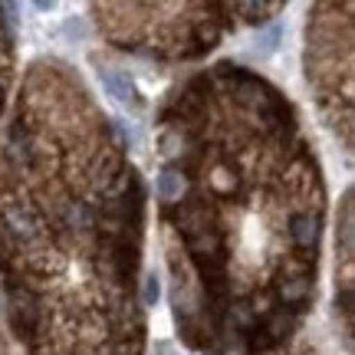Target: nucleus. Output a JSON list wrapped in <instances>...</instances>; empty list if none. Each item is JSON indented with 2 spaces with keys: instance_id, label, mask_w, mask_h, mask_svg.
<instances>
[{
  "instance_id": "obj_9",
  "label": "nucleus",
  "mask_w": 355,
  "mask_h": 355,
  "mask_svg": "<svg viewBox=\"0 0 355 355\" xmlns=\"http://www.w3.org/2000/svg\"><path fill=\"white\" fill-rule=\"evenodd\" d=\"M0 355H7V343H3V332H0Z\"/></svg>"
},
{
  "instance_id": "obj_3",
  "label": "nucleus",
  "mask_w": 355,
  "mask_h": 355,
  "mask_svg": "<svg viewBox=\"0 0 355 355\" xmlns=\"http://www.w3.org/2000/svg\"><path fill=\"white\" fill-rule=\"evenodd\" d=\"M105 43L145 60H201L237 26L234 3H92Z\"/></svg>"
},
{
  "instance_id": "obj_8",
  "label": "nucleus",
  "mask_w": 355,
  "mask_h": 355,
  "mask_svg": "<svg viewBox=\"0 0 355 355\" xmlns=\"http://www.w3.org/2000/svg\"><path fill=\"white\" fill-rule=\"evenodd\" d=\"M234 10H237V20H243V24H266L270 17H277L279 10H283V3H243V0H234Z\"/></svg>"
},
{
  "instance_id": "obj_7",
  "label": "nucleus",
  "mask_w": 355,
  "mask_h": 355,
  "mask_svg": "<svg viewBox=\"0 0 355 355\" xmlns=\"http://www.w3.org/2000/svg\"><path fill=\"white\" fill-rule=\"evenodd\" d=\"M99 79H102V86H105V92H109L115 102L132 105V109H141V96H139V89H135V83L128 79V73L112 69V66H102Z\"/></svg>"
},
{
  "instance_id": "obj_1",
  "label": "nucleus",
  "mask_w": 355,
  "mask_h": 355,
  "mask_svg": "<svg viewBox=\"0 0 355 355\" xmlns=\"http://www.w3.org/2000/svg\"><path fill=\"white\" fill-rule=\"evenodd\" d=\"M158 217L181 343L286 355L316 300L326 184L283 89L224 60L165 96Z\"/></svg>"
},
{
  "instance_id": "obj_6",
  "label": "nucleus",
  "mask_w": 355,
  "mask_h": 355,
  "mask_svg": "<svg viewBox=\"0 0 355 355\" xmlns=\"http://www.w3.org/2000/svg\"><path fill=\"white\" fill-rule=\"evenodd\" d=\"M10 7L0 3V112L13 83V63H17V37H13V17H7Z\"/></svg>"
},
{
  "instance_id": "obj_4",
  "label": "nucleus",
  "mask_w": 355,
  "mask_h": 355,
  "mask_svg": "<svg viewBox=\"0 0 355 355\" xmlns=\"http://www.w3.org/2000/svg\"><path fill=\"white\" fill-rule=\"evenodd\" d=\"M352 76V3H316L306 20V79L345 155L355 145Z\"/></svg>"
},
{
  "instance_id": "obj_2",
  "label": "nucleus",
  "mask_w": 355,
  "mask_h": 355,
  "mask_svg": "<svg viewBox=\"0 0 355 355\" xmlns=\"http://www.w3.org/2000/svg\"><path fill=\"white\" fill-rule=\"evenodd\" d=\"M145 181L66 60L26 66L0 145V290L24 355H145Z\"/></svg>"
},
{
  "instance_id": "obj_5",
  "label": "nucleus",
  "mask_w": 355,
  "mask_h": 355,
  "mask_svg": "<svg viewBox=\"0 0 355 355\" xmlns=\"http://www.w3.org/2000/svg\"><path fill=\"white\" fill-rule=\"evenodd\" d=\"M352 191H345L343 198V220H339V266L343 273L336 279V303L343 309V332H345V349H352Z\"/></svg>"
}]
</instances>
